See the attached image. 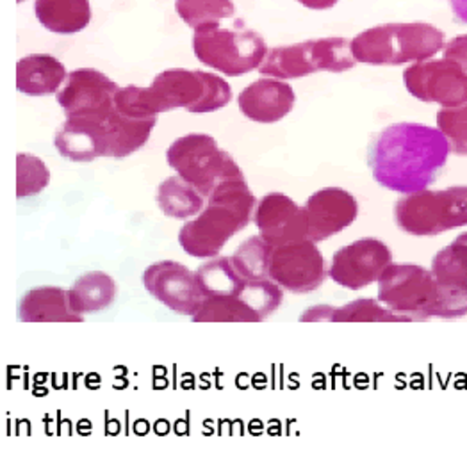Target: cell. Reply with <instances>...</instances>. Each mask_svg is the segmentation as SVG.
Returning a JSON list of instances; mask_svg holds the SVG:
<instances>
[{
    "label": "cell",
    "instance_id": "6da1fadb",
    "mask_svg": "<svg viewBox=\"0 0 467 454\" xmlns=\"http://www.w3.org/2000/svg\"><path fill=\"white\" fill-rule=\"evenodd\" d=\"M439 129L423 123H394L371 138L368 164L386 190L410 194L429 190L450 157Z\"/></svg>",
    "mask_w": 467,
    "mask_h": 454
},
{
    "label": "cell",
    "instance_id": "7a4b0ae2",
    "mask_svg": "<svg viewBox=\"0 0 467 454\" xmlns=\"http://www.w3.org/2000/svg\"><path fill=\"white\" fill-rule=\"evenodd\" d=\"M255 207L257 200L244 175L223 181L207 196L203 211L181 228V248L196 259H214L252 222Z\"/></svg>",
    "mask_w": 467,
    "mask_h": 454
},
{
    "label": "cell",
    "instance_id": "3957f363",
    "mask_svg": "<svg viewBox=\"0 0 467 454\" xmlns=\"http://www.w3.org/2000/svg\"><path fill=\"white\" fill-rule=\"evenodd\" d=\"M444 48V35L423 22L384 24L362 31L351 39L357 63L373 67H400L429 61Z\"/></svg>",
    "mask_w": 467,
    "mask_h": 454
},
{
    "label": "cell",
    "instance_id": "277c9868",
    "mask_svg": "<svg viewBox=\"0 0 467 454\" xmlns=\"http://www.w3.org/2000/svg\"><path fill=\"white\" fill-rule=\"evenodd\" d=\"M147 106L159 114L186 109L190 113H214L229 106L233 100L231 84L216 74L171 68L152 80L145 88Z\"/></svg>",
    "mask_w": 467,
    "mask_h": 454
},
{
    "label": "cell",
    "instance_id": "5b68a950",
    "mask_svg": "<svg viewBox=\"0 0 467 454\" xmlns=\"http://www.w3.org/2000/svg\"><path fill=\"white\" fill-rule=\"evenodd\" d=\"M193 52L202 65L227 77H241L259 68L270 48L257 31L235 22L234 27L195 31Z\"/></svg>",
    "mask_w": 467,
    "mask_h": 454
},
{
    "label": "cell",
    "instance_id": "8992f818",
    "mask_svg": "<svg viewBox=\"0 0 467 454\" xmlns=\"http://www.w3.org/2000/svg\"><path fill=\"white\" fill-rule=\"evenodd\" d=\"M394 222L405 233L418 237L467 227V186L403 194L394 205Z\"/></svg>",
    "mask_w": 467,
    "mask_h": 454
},
{
    "label": "cell",
    "instance_id": "52a82bcc",
    "mask_svg": "<svg viewBox=\"0 0 467 454\" xmlns=\"http://www.w3.org/2000/svg\"><path fill=\"white\" fill-rule=\"evenodd\" d=\"M357 65L347 38L309 39L296 45L272 48L259 67L265 77L280 80L302 78L317 72L341 74Z\"/></svg>",
    "mask_w": 467,
    "mask_h": 454
},
{
    "label": "cell",
    "instance_id": "ba28073f",
    "mask_svg": "<svg viewBox=\"0 0 467 454\" xmlns=\"http://www.w3.org/2000/svg\"><path fill=\"white\" fill-rule=\"evenodd\" d=\"M166 162L205 198L223 181L243 175L233 155L222 150L207 134H188L175 139L166 150Z\"/></svg>",
    "mask_w": 467,
    "mask_h": 454
},
{
    "label": "cell",
    "instance_id": "9c48e42d",
    "mask_svg": "<svg viewBox=\"0 0 467 454\" xmlns=\"http://www.w3.org/2000/svg\"><path fill=\"white\" fill-rule=\"evenodd\" d=\"M379 302L407 321L437 319L441 291L431 271L416 264H390L379 278Z\"/></svg>",
    "mask_w": 467,
    "mask_h": 454
},
{
    "label": "cell",
    "instance_id": "30bf717a",
    "mask_svg": "<svg viewBox=\"0 0 467 454\" xmlns=\"http://www.w3.org/2000/svg\"><path fill=\"white\" fill-rule=\"evenodd\" d=\"M196 278L203 298L207 296H229L246 303L254 308L261 319H268L282 304V287L273 280H254L244 276L235 264L233 257H220L209 261L196 271Z\"/></svg>",
    "mask_w": 467,
    "mask_h": 454
},
{
    "label": "cell",
    "instance_id": "8fae6325",
    "mask_svg": "<svg viewBox=\"0 0 467 454\" xmlns=\"http://www.w3.org/2000/svg\"><path fill=\"white\" fill-rule=\"evenodd\" d=\"M268 276L284 291L306 294L317 291L328 276L323 253L311 239L272 246Z\"/></svg>",
    "mask_w": 467,
    "mask_h": 454
},
{
    "label": "cell",
    "instance_id": "7c38bea8",
    "mask_svg": "<svg viewBox=\"0 0 467 454\" xmlns=\"http://www.w3.org/2000/svg\"><path fill=\"white\" fill-rule=\"evenodd\" d=\"M407 91L427 104L461 108L467 104V74L450 59L420 61L403 72Z\"/></svg>",
    "mask_w": 467,
    "mask_h": 454
},
{
    "label": "cell",
    "instance_id": "4fadbf2b",
    "mask_svg": "<svg viewBox=\"0 0 467 454\" xmlns=\"http://www.w3.org/2000/svg\"><path fill=\"white\" fill-rule=\"evenodd\" d=\"M392 264L389 246L375 237H364L339 248L328 265V276L348 291H360L382 276Z\"/></svg>",
    "mask_w": 467,
    "mask_h": 454
},
{
    "label": "cell",
    "instance_id": "5bb4252c",
    "mask_svg": "<svg viewBox=\"0 0 467 454\" xmlns=\"http://www.w3.org/2000/svg\"><path fill=\"white\" fill-rule=\"evenodd\" d=\"M143 285L157 302L182 315L192 317L203 302L196 273L175 261L149 265L143 273Z\"/></svg>",
    "mask_w": 467,
    "mask_h": 454
},
{
    "label": "cell",
    "instance_id": "9a60e30c",
    "mask_svg": "<svg viewBox=\"0 0 467 454\" xmlns=\"http://www.w3.org/2000/svg\"><path fill=\"white\" fill-rule=\"evenodd\" d=\"M117 82L95 68H78L70 72L61 91L57 93V102L63 108L67 118L72 116H108L115 109Z\"/></svg>",
    "mask_w": 467,
    "mask_h": 454
},
{
    "label": "cell",
    "instance_id": "2e32d148",
    "mask_svg": "<svg viewBox=\"0 0 467 454\" xmlns=\"http://www.w3.org/2000/svg\"><path fill=\"white\" fill-rule=\"evenodd\" d=\"M255 225L259 235L272 246L309 239V220L306 207L296 205L282 192H270L257 201Z\"/></svg>",
    "mask_w": 467,
    "mask_h": 454
},
{
    "label": "cell",
    "instance_id": "e0dca14e",
    "mask_svg": "<svg viewBox=\"0 0 467 454\" xmlns=\"http://www.w3.org/2000/svg\"><path fill=\"white\" fill-rule=\"evenodd\" d=\"M113 113V111H111ZM109 113V114H111ZM108 116H72L54 136V147L61 157L74 162H91L109 157L111 136Z\"/></svg>",
    "mask_w": 467,
    "mask_h": 454
},
{
    "label": "cell",
    "instance_id": "ac0fdd59",
    "mask_svg": "<svg viewBox=\"0 0 467 454\" xmlns=\"http://www.w3.org/2000/svg\"><path fill=\"white\" fill-rule=\"evenodd\" d=\"M306 212L309 220V239L321 242L355 223L358 203L348 191L325 188L309 196Z\"/></svg>",
    "mask_w": 467,
    "mask_h": 454
},
{
    "label": "cell",
    "instance_id": "d6986e66",
    "mask_svg": "<svg viewBox=\"0 0 467 454\" xmlns=\"http://www.w3.org/2000/svg\"><path fill=\"white\" fill-rule=\"evenodd\" d=\"M293 86L285 80L263 77L248 84L239 95V109L257 123H275L285 118L295 108Z\"/></svg>",
    "mask_w": 467,
    "mask_h": 454
},
{
    "label": "cell",
    "instance_id": "ffe728a7",
    "mask_svg": "<svg viewBox=\"0 0 467 454\" xmlns=\"http://www.w3.org/2000/svg\"><path fill=\"white\" fill-rule=\"evenodd\" d=\"M18 321L22 323H82L84 317L72 308L68 291L61 287H36L18 302Z\"/></svg>",
    "mask_w": 467,
    "mask_h": 454
},
{
    "label": "cell",
    "instance_id": "44dd1931",
    "mask_svg": "<svg viewBox=\"0 0 467 454\" xmlns=\"http://www.w3.org/2000/svg\"><path fill=\"white\" fill-rule=\"evenodd\" d=\"M65 65L48 54L26 56L16 63V89L29 97H48L67 80Z\"/></svg>",
    "mask_w": 467,
    "mask_h": 454
},
{
    "label": "cell",
    "instance_id": "7402d4cb",
    "mask_svg": "<svg viewBox=\"0 0 467 454\" xmlns=\"http://www.w3.org/2000/svg\"><path fill=\"white\" fill-rule=\"evenodd\" d=\"M302 323H409L405 317L394 314L386 304L360 298L345 306L317 304L307 308Z\"/></svg>",
    "mask_w": 467,
    "mask_h": 454
},
{
    "label": "cell",
    "instance_id": "603a6c76",
    "mask_svg": "<svg viewBox=\"0 0 467 454\" xmlns=\"http://www.w3.org/2000/svg\"><path fill=\"white\" fill-rule=\"evenodd\" d=\"M35 15L39 24L56 35H76L91 22L89 0H36Z\"/></svg>",
    "mask_w": 467,
    "mask_h": 454
},
{
    "label": "cell",
    "instance_id": "cb8c5ba5",
    "mask_svg": "<svg viewBox=\"0 0 467 454\" xmlns=\"http://www.w3.org/2000/svg\"><path fill=\"white\" fill-rule=\"evenodd\" d=\"M157 203L168 218L190 220L203 211L207 198L193 184L177 175L161 182L157 190Z\"/></svg>",
    "mask_w": 467,
    "mask_h": 454
},
{
    "label": "cell",
    "instance_id": "d4e9b609",
    "mask_svg": "<svg viewBox=\"0 0 467 454\" xmlns=\"http://www.w3.org/2000/svg\"><path fill=\"white\" fill-rule=\"evenodd\" d=\"M72 308L78 315L93 314L108 308L117 298V284L115 280L102 271L86 273L74 284L68 291Z\"/></svg>",
    "mask_w": 467,
    "mask_h": 454
},
{
    "label": "cell",
    "instance_id": "484cf974",
    "mask_svg": "<svg viewBox=\"0 0 467 454\" xmlns=\"http://www.w3.org/2000/svg\"><path fill=\"white\" fill-rule=\"evenodd\" d=\"M430 271L439 287L467 291V232L433 257Z\"/></svg>",
    "mask_w": 467,
    "mask_h": 454
},
{
    "label": "cell",
    "instance_id": "4316f807",
    "mask_svg": "<svg viewBox=\"0 0 467 454\" xmlns=\"http://www.w3.org/2000/svg\"><path fill=\"white\" fill-rule=\"evenodd\" d=\"M175 11L186 26L200 31L233 18L235 5L233 0H175Z\"/></svg>",
    "mask_w": 467,
    "mask_h": 454
},
{
    "label": "cell",
    "instance_id": "83f0119b",
    "mask_svg": "<svg viewBox=\"0 0 467 454\" xmlns=\"http://www.w3.org/2000/svg\"><path fill=\"white\" fill-rule=\"evenodd\" d=\"M195 323H261V315L246 303L229 296H207L192 315Z\"/></svg>",
    "mask_w": 467,
    "mask_h": 454
},
{
    "label": "cell",
    "instance_id": "f1b7e54d",
    "mask_svg": "<svg viewBox=\"0 0 467 454\" xmlns=\"http://www.w3.org/2000/svg\"><path fill=\"white\" fill-rule=\"evenodd\" d=\"M50 182V171L47 164L33 153L16 155V196H36Z\"/></svg>",
    "mask_w": 467,
    "mask_h": 454
},
{
    "label": "cell",
    "instance_id": "f546056e",
    "mask_svg": "<svg viewBox=\"0 0 467 454\" xmlns=\"http://www.w3.org/2000/svg\"><path fill=\"white\" fill-rule=\"evenodd\" d=\"M437 129L450 143V150L467 155V104L461 108H441L437 113Z\"/></svg>",
    "mask_w": 467,
    "mask_h": 454
},
{
    "label": "cell",
    "instance_id": "4dcf8cb0",
    "mask_svg": "<svg viewBox=\"0 0 467 454\" xmlns=\"http://www.w3.org/2000/svg\"><path fill=\"white\" fill-rule=\"evenodd\" d=\"M442 57L457 63L467 74V35L457 36V38L444 43Z\"/></svg>",
    "mask_w": 467,
    "mask_h": 454
},
{
    "label": "cell",
    "instance_id": "1f68e13d",
    "mask_svg": "<svg viewBox=\"0 0 467 454\" xmlns=\"http://www.w3.org/2000/svg\"><path fill=\"white\" fill-rule=\"evenodd\" d=\"M450 5L457 22L467 26V0H450Z\"/></svg>",
    "mask_w": 467,
    "mask_h": 454
},
{
    "label": "cell",
    "instance_id": "d6a6232c",
    "mask_svg": "<svg viewBox=\"0 0 467 454\" xmlns=\"http://www.w3.org/2000/svg\"><path fill=\"white\" fill-rule=\"evenodd\" d=\"M302 5L309 7V9H317V11H323V9H330L334 7L339 0H298Z\"/></svg>",
    "mask_w": 467,
    "mask_h": 454
},
{
    "label": "cell",
    "instance_id": "836d02e7",
    "mask_svg": "<svg viewBox=\"0 0 467 454\" xmlns=\"http://www.w3.org/2000/svg\"><path fill=\"white\" fill-rule=\"evenodd\" d=\"M16 2H18V4H22V2H24V0H16Z\"/></svg>",
    "mask_w": 467,
    "mask_h": 454
}]
</instances>
